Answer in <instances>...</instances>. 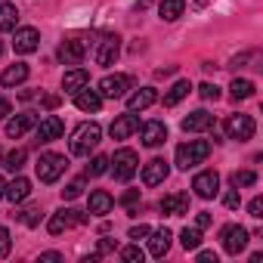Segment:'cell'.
<instances>
[{"mask_svg": "<svg viewBox=\"0 0 263 263\" xmlns=\"http://www.w3.org/2000/svg\"><path fill=\"white\" fill-rule=\"evenodd\" d=\"M34 124H37V115H34V111H22V115H16V118H10V121H7V137L19 140V137H25V134H28Z\"/></svg>", "mask_w": 263, "mask_h": 263, "instance_id": "obj_14", "label": "cell"}, {"mask_svg": "<svg viewBox=\"0 0 263 263\" xmlns=\"http://www.w3.org/2000/svg\"><path fill=\"white\" fill-rule=\"evenodd\" d=\"M164 140H167V127H164V121H149V124H143V146L158 149Z\"/></svg>", "mask_w": 263, "mask_h": 263, "instance_id": "obj_17", "label": "cell"}, {"mask_svg": "<svg viewBox=\"0 0 263 263\" xmlns=\"http://www.w3.org/2000/svg\"><path fill=\"white\" fill-rule=\"evenodd\" d=\"M211 127H214V115L204 111V108L189 111V115L183 118V130H186V134H204V130H211Z\"/></svg>", "mask_w": 263, "mask_h": 263, "instance_id": "obj_13", "label": "cell"}, {"mask_svg": "<svg viewBox=\"0 0 263 263\" xmlns=\"http://www.w3.org/2000/svg\"><path fill=\"white\" fill-rule=\"evenodd\" d=\"M13 115V105H10V99H0V121L4 118H10Z\"/></svg>", "mask_w": 263, "mask_h": 263, "instance_id": "obj_46", "label": "cell"}, {"mask_svg": "<svg viewBox=\"0 0 263 263\" xmlns=\"http://www.w3.org/2000/svg\"><path fill=\"white\" fill-rule=\"evenodd\" d=\"M47 229H50V235H62L65 229H71V217H68V211L53 214V217H50V223H47Z\"/></svg>", "mask_w": 263, "mask_h": 263, "instance_id": "obj_29", "label": "cell"}, {"mask_svg": "<svg viewBox=\"0 0 263 263\" xmlns=\"http://www.w3.org/2000/svg\"><path fill=\"white\" fill-rule=\"evenodd\" d=\"M155 102H158V90L155 87H143V90L127 96V111H143V108H149Z\"/></svg>", "mask_w": 263, "mask_h": 263, "instance_id": "obj_15", "label": "cell"}, {"mask_svg": "<svg viewBox=\"0 0 263 263\" xmlns=\"http://www.w3.org/2000/svg\"><path fill=\"white\" fill-rule=\"evenodd\" d=\"M167 180V161L164 158H152L146 167H143V183L146 186H158Z\"/></svg>", "mask_w": 263, "mask_h": 263, "instance_id": "obj_19", "label": "cell"}, {"mask_svg": "<svg viewBox=\"0 0 263 263\" xmlns=\"http://www.w3.org/2000/svg\"><path fill=\"white\" fill-rule=\"evenodd\" d=\"M4 189H7V183H4V177H0V198H4Z\"/></svg>", "mask_w": 263, "mask_h": 263, "instance_id": "obj_49", "label": "cell"}, {"mask_svg": "<svg viewBox=\"0 0 263 263\" xmlns=\"http://www.w3.org/2000/svg\"><path fill=\"white\" fill-rule=\"evenodd\" d=\"M192 189H195L198 198H214L217 189H220V174H217V171H201V174H195Z\"/></svg>", "mask_w": 263, "mask_h": 263, "instance_id": "obj_12", "label": "cell"}, {"mask_svg": "<svg viewBox=\"0 0 263 263\" xmlns=\"http://www.w3.org/2000/svg\"><path fill=\"white\" fill-rule=\"evenodd\" d=\"M189 93H192V84H189V81H177V84L164 93V105H167V108H174V105H180Z\"/></svg>", "mask_w": 263, "mask_h": 263, "instance_id": "obj_26", "label": "cell"}, {"mask_svg": "<svg viewBox=\"0 0 263 263\" xmlns=\"http://www.w3.org/2000/svg\"><path fill=\"white\" fill-rule=\"evenodd\" d=\"M0 53H4V44H0Z\"/></svg>", "mask_w": 263, "mask_h": 263, "instance_id": "obj_50", "label": "cell"}, {"mask_svg": "<svg viewBox=\"0 0 263 263\" xmlns=\"http://www.w3.org/2000/svg\"><path fill=\"white\" fill-rule=\"evenodd\" d=\"M229 183H232V189H245V186H254L257 183V174L254 171H232Z\"/></svg>", "mask_w": 263, "mask_h": 263, "instance_id": "obj_32", "label": "cell"}, {"mask_svg": "<svg viewBox=\"0 0 263 263\" xmlns=\"http://www.w3.org/2000/svg\"><path fill=\"white\" fill-rule=\"evenodd\" d=\"M111 251H118V241H115V238H99L96 257H102V254H111Z\"/></svg>", "mask_w": 263, "mask_h": 263, "instance_id": "obj_40", "label": "cell"}, {"mask_svg": "<svg viewBox=\"0 0 263 263\" xmlns=\"http://www.w3.org/2000/svg\"><path fill=\"white\" fill-rule=\"evenodd\" d=\"M211 155V143L208 140H189L183 146H177V167L180 171H189L195 164H204Z\"/></svg>", "mask_w": 263, "mask_h": 263, "instance_id": "obj_2", "label": "cell"}, {"mask_svg": "<svg viewBox=\"0 0 263 263\" xmlns=\"http://www.w3.org/2000/svg\"><path fill=\"white\" fill-rule=\"evenodd\" d=\"M180 241H183L186 251H198V245H201V229H198V226H192V229L186 226V229L180 232Z\"/></svg>", "mask_w": 263, "mask_h": 263, "instance_id": "obj_31", "label": "cell"}, {"mask_svg": "<svg viewBox=\"0 0 263 263\" xmlns=\"http://www.w3.org/2000/svg\"><path fill=\"white\" fill-rule=\"evenodd\" d=\"M121 257H124L127 263H143V257H146V254L140 251V245H127V248L121 251Z\"/></svg>", "mask_w": 263, "mask_h": 263, "instance_id": "obj_36", "label": "cell"}, {"mask_svg": "<svg viewBox=\"0 0 263 263\" xmlns=\"http://www.w3.org/2000/svg\"><path fill=\"white\" fill-rule=\"evenodd\" d=\"M149 232H152V229H149L146 223H140V226H130V232H127V235H130V238H134V241H140V238H146Z\"/></svg>", "mask_w": 263, "mask_h": 263, "instance_id": "obj_41", "label": "cell"}, {"mask_svg": "<svg viewBox=\"0 0 263 263\" xmlns=\"http://www.w3.org/2000/svg\"><path fill=\"white\" fill-rule=\"evenodd\" d=\"M84 195V180H74V183H68L65 189H62V198L65 201H74V198H81Z\"/></svg>", "mask_w": 263, "mask_h": 263, "instance_id": "obj_35", "label": "cell"}, {"mask_svg": "<svg viewBox=\"0 0 263 263\" xmlns=\"http://www.w3.org/2000/svg\"><path fill=\"white\" fill-rule=\"evenodd\" d=\"M195 226H198V229H208V226H211V214H208V211H201V214L195 217Z\"/></svg>", "mask_w": 263, "mask_h": 263, "instance_id": "obj_45", "label": "cell"}, {"mask_svg": "<svg viewBox=\"0 0 263 263\" xmlns=\"http://www.w3.org/2000/svg\"><path fill=\"white\" fill-rule=\"evenodd\" d=\"M223 130H226V137L229 140H238V143H248L251 137H254V118L251 115H229L226 118V124H223Z\"/></svg>", "mask_w": 263, "mask_h": 263, "instance_id": "obj_5", "label": "cell"}, {"mask_svg": "<svg viewBox=\"0 0 263 263\" xmlns=\"http://www.w3.org/2000/svg\"><path fill=\"white\" fill-rule=\"evenodd\" d=\"M16 28H19L16 4H0V31H16Z\"/></svg>", "mask_w": 263, "mask_h": 263, "instance_id": "obj_27", "label": "cell"}, {"mask_svg": "<svg viewBox=\"0 0 263 263\" xmlns=\"http://www.w3.org/2000/svg\"><path fill=\"white\" fill-rule=\"evenodd\" d=\"M22 164H25V149H16V152H10V155L4 158V167H7L10 174H19Z\"/></svg>", "mask_w": 263, "mask_h": 263, "instance_id": "obj_33", "label": "cell"}, {"mask_svg": "<svg viewBox=\"0 0 263 263\" xmlns=\"http://www.w3.org/2000/svg\"><path fill=\"white\" fill-rule=\"evenodd\" d=\"M34 127H37V143H53V140H59V137L65 134V124H62V118H56V115L41 118Z\"/></svg>", "mask_w": 263, "mask_h": 263, "instance_id": "obj_10", "label": "cell"}, {"mask_svg": "<svg viewBox=\"0 0 263 263\" xmlns=\"http://www.w3.org/2000/svg\"><path fill=\"white\" fill-rule=\"evenodd\" d=\"M99 140H102V127H99L96 121H84V124L74 127V134H71V140H68V149H71L74 158H87V155L99 146Z\"/></svg>", "mask_w": 263, "mask_h": 263, "instance_id": "obj_1", "label": "cell"}, {"mask_svg": "<svg viewBox=\"0 0 263 263\" xmlns=\"http://www.w3.org/2000/svg\"><path fill=\"white\" fill-rule=\"evenodd\" d=\"M161 214H167V217H183V214H189V195H186V192L164 195V198H161Z\"/></svg>", "mask_w": 263, "mask_h": 263, "instance_id": "obj_16", "label": "cell"}, {"mask_svg": "<svg viewBox=\"0 0 263 263\" xmlns=\"http://www.w3.org/2000/svg\"><path fill=\"white\" fill-rule=\"evenodd\" d=\"M31 195V183L25 180V177H16L13 183H7V189H4V198H10L13 204H19V201H25Z\"/></svg>", "mask_w": 263, "mask_h": 263, "instance_id": "obj_22", "label": "cell"}, {"mask_svg": "<svg viewBox=\"0 0 263 263\" xmlns=\"http://www.w3.org/2000/svg\"><path fill=\"white\" fill-rule=\"evenodd\" d=\"M34 167H37V180H41V183H56V180L68 171V158L59 155V152H44Z\"/></svg>", "mask_w": 263, "mask_h": 263, "instance_id": "obj_3", "label": "cell"}, {"mask_svg": "<svg viewBox=\"0 0 263 263\" xmlns=\"http://www.w3.org/2000/svg\"><path fill=\"white\" fill-rule=\"evenodd\" d=\"M22 81H28V65L25 62H16V65H10L4 74H0V84L4 87H19Z\"/></svg>", "mask_w": 263, "mask_h": 263, "instance_id": "obj_25", "label": "cell"}, {"mask_svg": "<svg viewBox=\"0 0 263 263\" xmlns=\"http://www.w3.org/2000/svg\"><path fill=\"white\" fill-rule=\"evenodd\" d=\"M118 53H121V37H118V34H108V37H102V41L96 44V50H93V59H96V65L108 68V65H115Z\"/></svg>", "mask_w": 263, "mask_h": 263, "instance_id": "obj_7", "label": "cell"}, {"mask_svg": "<svg viewBox=\"0 0 263 263\" xmlns=\"http://www.w3.org/2000/svg\"><path fill=\"white\" fill-rule=\"evenodd\" d=\"M171 229H155V232H149V254L152 257H164L167 251H171Z\"/></svg>", "mask_w": 263, "mask_h": 263, "instance_id": "obj_21", "label": "cell"}, {"mask_svg": "<svg viewBox=\"0 0 263 263\" xmlns=\"http://www.w3.org/2000/svg\"><path fill=\"white\" fill-rule=\"evenodd\" d=\"M183 10H186V0H161V7H158L164 22H177L183 16Z\"/></svg>", "mask_w": 263, "mask_h": 263, "instance_id": "obj_28", "label": "cell"}, {"mask_svg": "<svg viewBox=\"0 0 263 263\" xmlns=\"http://www.w3.org/2000/svg\"><path fill=\"white\" fill-rule=\"evenodd\" d=\"M10 248H13V241H10V229H7V226H0V257H7Z\"/></svg>", "mask_w": 263, "mask_h": 263, "instance_id": "obj_39", "label": "cell"}, {"mask_svg": "<svg viewBox=\"0 0 263 263\" xmlns=\"http://www.w3.org/2000/svg\"><path fill=\"white\" fill-rule=\"evenodd\" d=\"M87 84H90L87 68H71V71H65V78H62V90H65V93H78V90L87 87Z\"/></svg>", "mask_w": 263, "mask_h": 263, "instance_id": "obj_24", "label": "cell"}, {"mask_svg": "<svg viewBox=\"0 0 263 263\" xmlns=\"http://www.w3.org/2000/svg\"><path fill=\"white\" fill-rule=\"evenodd\" d=\"M16 217H19V220H22L25 226H37V223H41V211H37V208H28V211H19Z\"/></svg>", "mask_w": 263, "mask_h": 263, "instance_id": "obj_37", "label": "cell"}, {"mask_svg": "<svg viewBox=\"0 0 263 263\" xmlns=\"http://www.w3.org/2000/svg\"><path fill=\"white\" fill-rule=\"evenodd\" d=\"M229 90H232V99H251V96H254V90H257V87H254V84H251V81H248V78H235V81H232V87H229Z\"/></svg>", "mask_w": 263, "mask_h": 263, "instance_id": "obj_30", "label": "cell"}, {"mask_svg": "<svg viewBox=\"0 0 263 263\" xmlns=\"http://www.w3.org/2000/svg\"><path fill=\"white\" fill-rule=\"evenodd\" d=\"M111 208H115V198H111L105 189H93V192H90V214H96V217H105Z\"/></svg>", "mask_w": 263, "mask_h": 263, "instance_id": "obj_23", "label": "cell"}, {"mask_svg": "<svg viewBox=\"0 0 263 263\" xmlns=\"http://www.w3.org/2000/svg\"><path fill=\"white\" fill-rule=\"evenodd\" d=\"M220 238H223V251L226 254H232V257H238L245 248H248V229L245 226H235V223H229V226H223V232H220Z\"/></svg>", "mask_w": 263, "mask_h": 263, "instance_id": "obj_6", "label": "cell"}, {"mask_svg": "<svg viewBox=\"0 0 263 263\" xmlns=\"http://www.w3.org/2000/svg\"><path fill=\"white\" fill-rule=\"evenodd\" d=\"M223 204H226L229 211H235V208L241 204V195H238V189H232V192H226V198H223Z\"/></svg>", "mask_w": 263, "mask_h": 263, "instance_id": "obj_42", "label": "cell"}, {"mask_svg": "<svg viewBox=\"0 0 263 263\" xmlns=\"http://www.w3.org/2000/svg\"><path fill=\"white\" fill-rule=\"evenodd\" d=\"M198 93H201V99H208V102H217V99H220V87H217V84H201Z\"/></svg>", "mask_w": 263, "mask_h": 263, "instance_id": "obj_38", "label": "cell"}, {"mask_svg": "<svg viewBox=\"0 0 263 263\" xmlns=\"http://www.w3.org/2000/svg\"><path fill=\"white\" fill-rule=\"evenodd\" d=\"M137 130H140V118H137V111H127V115H118V118L111 121L108 134H111V140H127V137H134Z\"/></svg>", "mask_w": 263, "mask_h": 263, "instance_id": "obj_9", "label": "cell"}, {"mask_svg": "<svg viewBox=\"0 0 263 263\" xmlns=\"http://www.w3.org/2000/svg\"><path fill=\"white\" fill-rule=\"evenodd\" d=\"M41 260H50V263H56V260H62V254H56V251H47V254H41Z\"/></svg>", "mask_w": 263, "mask_h": 263, "instance_id": "obj_48", "label": "cell"}, {"mask_svg": "<svg viewBox=\"0 0 263 263\" xmlns=\"http://www.w3.org/2000/svg\"><path fill=\"white\" fill-rule=\"evenodd\" d=\"M248 214H251L254 220H260V217H263V198H260V195H257V198L248 204Z\"/></svg>", "mask_w": 263, "mask_h": 263, "instance_id": "obj_43", "label": "cell"}, {"mask_svg": "<svg viewBox=\"0 0 263 263\" xmlns=\"http://www.w3.org/2000/svg\"><path fill=\"white\" fill-rule=\"evenodd\" d=\"M108 171V155H96L90 164H87V177H102Z\"/></svg>", "mask_w": 263, "mask_h": 263, "instance_id": "obj_34", "label": "cell"}, {"mask_svg": "<svg viewBox=\"0 0 263 263\" xmlns=\"http://www.w3.org/2000/svg\"><path fill=\"white\" fill-rule=\"evenodd\" d=\"M108 164H115V167H111V171H115V180L127 183L130 177L140 171V155H137L134 149H118L115 158H108Z\"/></svg>", "mask_w": 263, "mask_h": 263, "instance_id": "obj_4", "label": "cell"}, {"mask_svg": "<svg viewBox=\"0 0 263 263\" xmlns=\"http://www.w3.org/2000/svg\"><path fill=\"white\" fill-rule=\"evenodd\" d=\"M37 47H41L37 28H16V31H13V50H16V53L28 56V53H34Z\"/></svg>", "mask_w": 263, "mask_h": 263, "instance_id": "obj_11", "label": "cell"}, {"mask_svg": "<svg viewBox=\"0 0 263 263\" xmlns=\"http://www.w3.org/2000/svg\"><path fill=\"white\" fill-rule=\"evenodd\" d=\"M198 263H217V254L214 251H198Z\"/></svg>", "mask_w": 263, "mask_h": 263, "instance_id": "obj_47", "label": "cell"}, {"mask_svg": "<svg viewBox=\"0 0 263 263\" xmlns=\"http://www.w3.org/2000/svg\"><path fill=\"white\" fill-rule=\"evenodd\" d=\"M137 201H140V189H130V192L121 195V204H127V208H130V204H137Z\"/></svg>", "mask_w": 263, "mask_h": 263, "instance_id": "obj_44", "label": "cell"}, {"mask_svg": "<svg viewBox=\"0 0 263 263\" xmlns=\"http://www.w3.org/2000/svg\"><path fill=\"white\" fill-rule=\"evenodd\" d=\"M130 90V78L127 74H105L102 81H99V96L102 99H121L124 93Z\"/></svg>", "mask_w": 263, "mask_h": 263, "instance_id": "obj_8", "label": "cell"}, {"mask_svg": "<svg viewBox=\"0 0 263 263\" xmlns=\"http://www.w3.org/2000/svg\"><path fill=\"white\" fill-rule=\"evenodd\" d=\"M74 105L81 108V111H99L102 108V96L96 93V90H90V87H81L78 93H74Z\"/></svg>", "mask_w": 263, "mask_h": 263, "instance_id": "obj_20", "label": "cell"}, {"mask_svg": "<svg viewBox=\"0 0 263 263\" xmlns=\"http://www.w3.org/2000/svg\"><path fill=\"white\" fill-rule=\"evenodd\" d=\"M84 53H87L84 41H62L56 56H59V62H65V65H78V62L84 59Z\"/></svg>", "mask_w": 263, "mask_h": 263, "instance_id": "obj_18", "label": "cell"}]
</instances>
